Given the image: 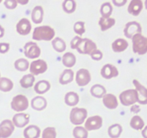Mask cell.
<instances>
[{"mask_svg": "<svg viewBox=\"0 0 147 138\" xmlns=\"http://www.w3.org/2000/svg\"><path fill=\"white\" fill-rule=\"evenodd\" d=\"M70 47L83 55H90L98 49L96 43L93 40L89 38H81L79 36H76L72 39Z\"/></svg>", "mask_w": 147, "mask_h": 138, "instance_id": "cell-1", "label": "cell"}, {"mask_svg": "<svg viewBox=\"0 0 147 138\" xmlns=\"http://www.w3.org/2000/svg\"><path fill=\"white\" fill-rule=\"evenodd\" d=\"M55 31L52 27L48 25H42L36 27L34 29L32 39L37 41H50L54 39Z\"/></svg>", "mask_w": 147, "mask_h": 138, "instance_id": "cell-2", "label": "cell"}, {"mask_svg": "<svg viewBox=\"0 0 147 138\" xmlns=\"http://www.w3.org/2000/svg\"><path fill=\"white\" fill-rule=\"evenodd\" d=\"M132 48L134 53L140 55L147 53V37L142 33L136 34L132 37Z\"/></svg>", "mask_w": 147, "mask_h": 138, "instance_id": "cell-3", "label": "cell"}, {"mask_svg": "<svg viewBox=\"0 0 147 138\" xmlns=\"http://www.w3.org/2000/svg\"><path fill=\"white\" fill-rule=\"evenodd\" d=\"M88 116V112L85 108L74 107L70 113V121L73 124L80 126L84 123Z\"/></svg>", "mask_w": 147, "mask_h": 138, "instance_id": "cell-4", "label": "cell"}, {"mask_svg": "<svg viewBox=\"0 0 147 138\" xmlns=\"http://www.w3.org/2000/svg\"><path fill=\"white\" fill-rule=\"evenodd\" d=\"M119 100L122 105L126 106L134 105L138 102V93L136 89L123 91L119 95Z\"/></svg>", "mask_w": 147, "mask_h": 138, "instance_id": "cell-5", "label": "cell"}, {"mask_svg": "<svg viewBox=\"0 0 147 138\" xmlns=\"http://www.w3.org/2000/svg\"><path fill=\"white\" fill-rule=\"evenodd\" d=\"M11 107L15 112H22L29 107L28 99L24 95L18 94L14 96L11 101Z\"/></svg>", "mask_w": 147, "mask_h": 138, "instance_id": "cell-6", "label": "cell"}, {"mask_svg": "<svg viewBox=\"0 0 147 138\" xmlns=\"http://www.w3.org/2000/svg\"><path fill=\"white\" fill-rule=\"evenodd\" d=\"M24 53L28 58L35 59L41 55V49L34 42H28L24 46Z\"/></svg>", "mask_w": 147, "mask_h": 138, "instance_id": "cell-7", "label": "cell"}, {"mask_svg": "<svg viewBox=\"0 0 147 138\" xmlns=\"http://www.w3.org/2000/svg\"><path fill=\"white\" fill-rule=\"evenodd\" d=\"M47 70V64L42 59H38L32 62L30 65V73L33 76L42 74Z\"/></svg>", "mask_w": 147, "mask_h": 138, "instance_id": "cell-8", "label": "cell"}, {"mask_svg": "<svg viewBox=\"0 0 147 138\" xmlns=\"http://www.w3.org/2000/svg\"><path fill=\"white\" fill-rule=\"evenodd\" d=\"M142 32V26H141L140 23H139L136 21L129 22L128 23H126V26L124 27V30H123L124 35L129 39H131L134 35Z\"/></svg>", "mask_w": 147, "mask_h": 138, "instance_id": "cell-9", "label": "cell"}, {"mask_svg": "<svg viewBox=\"0 0 147 138\" xmlns=\"http://www.w3.org/2000/svg\"><path fill=\"white\" fill-rule=\"evenodd\" d=\"M103 126V119L99 115H95L88 118L85 122V126L87 131L98 130Z\"/></svg>", "mask_w": 147, "mask_h": 138, "instance_id": "cell-10", "label": "cell"}, {"mask_svg": "<svg viewBox=\"0 0 147 138\" xmlns=\"http://www.w3.org/2000/svg\"><path fill=\"white\" fill-rule=\"evenodd\" d=\"M76 80L79 86H86L91 80V75L90 71L86 68H80L76 73Z\"/></svg>", "mask_w": 147, "mask_h": 138, "instance_id": "cell-11", "label": "cell"}, {"mask_svg": "<svg viewBox=\"0 0 147 138\" xmlns=\"http://www.w3.org/2000/svg\"><path fill=\"white\" fill-rule=\"evenodd\" d=\"M14 124L10 119H4L0 123V138H8L14 131Z\"/></svg>", "mask_w": 147, "mask_h": 138, "instance_id": "cell-12", "label": "cell"}, {"mask_svg": "<svg viewBox=\"0 0 147 138\" xmlns=\"http://www.w3.org/2000/svg\"><path fill=\"white\" fill-rule=\"evenodd\" d=\"M133 84L134 85L135 89L138 93V102L140 104H147V89L142 84L136 79L133 80Z\"/></svg>", "mask_w": 147, "mask_h": 138, "instance_id": "cell-13", "label": "cell"}, {"mask_svg": "<svg viewBox=\"0 0 147 138\" xmlns=\"http://www.w3.org/2000/svg\"><path fill=\"white\" fill-rule=\"evenodd\" d=\"M119 74V72L117 68L110 63L104 65L100 70V75L106 79H111L117 77Z\"/></svg>", "mask_w": 147, "mask_h": 138, "instance_id": "cell-14", "label": "cell"}, {"mask_svg": "<svg viewBox=\"0 0 147 138\" xmlns=\"http://www.w3.org/2000/svg\"><path fill=\"white\" fill-rule=\"evenodd\" d=\"M30 114L20 112V113H17L14 115L12 118V122L16 127L22 128L28 124L30 122Z\"/></svg>", "mask_w": 147, "mask_h": 138, "instance_id": "cell-15", "label": "cell"}, {"mask_svg": "<svg viewBox=\"0 0 147 138\" xmlns=\"http://www.w3.org/2000/svg\"><path fill=\"white\" fill-rule=\"evenodd\" d=\"M17 32L21 35H27L32 30V24L27 18H22L17 22L16 25Z\"/></svg>", "mask_w": 147, "mask_h": 138, "instance_id": "cell-16", "label": "cell"}, {"mask_svg": "<svg viewBox=\"0 0 147 138\" xmlns=\"http://www.w3.org/2000/svg\"><path fill=\"white\" fill-rule=\"evenodd\" d=\"M24 138H39L41 135V129L37 125L27 126L23 132Z\"/></svg>", "mask_w": 147, "mask_h": 138, "instance_id": "cell-17", "label": "cell"}, {"mask_svg": "<svg viewBox=\"0 0 147 138\" xmlns=\"http://www.w3.org/2000/svg\"><path fill=\"white\" fill-rule=\"evenodd\" d=\"M103 103L107 109H115L118 107L119 101L115 95L112 93H106L103 97Z\"/></svg>", "mask_w": 147, "mask_h": 138, "instance_id": "cell-18", "label": "cell"}, {"mask_svg": "<svg viewBox=\"0 0 147 138\" xmlns=\"http://www.w3.org/2000/svg\"><path fill=\"white\" fill-rule=\"evenodd\" d=\"M144 4L142 0H132L128 7V12L129 14L134 16H138L143 9Z\"/></svg>", "mask_w": 147, "mask_h": 138, "instance_id": "cell-19", "label": "cell"}, {"mask_svg": "<svg viewBox=\"0 0 147 138\" xmlns=\"http://www.w3.org/2000/svg\"><path fill=\"white\" fill-rule=\"evenodd\" d=\"M47 101L45 98L42 96H37L31 100V106L36 111H42L47 107Z\"/></svg>", "mask_w": 147, "mask_h": 138, "instance_id": "cell-20", "label": "cell"}, {"mask_svg": "<svg viewBox=\"0 0 147 138\" xmlns=\"http://www.w3.org/2000/svg\"><path fill=\"white\" fill-rule=\"evenodd\" d=\"M31 18L34 24H40L44 18V9L42 6H36L33 8L31 13Z\"/></svg>", "mask_w": 147, "mask_h": 138, "instance_id": "cell-21", "label": "cell"}, {"mask_svg": "<svg viewBox=\"0 0 147 138\" xmlns=\"http://www.w3.org/2000/svg\"><path fill=\"white\" fill-rule=\"evenodd\" d=\"M129 47V43L123 38H118L112 43V50L115 53H121Z\"/></svg>", "mask_w": 147, "mask_h": 138, "instance_id": "cell-22", "label": "cell"}, {"mask_svg": "<svg viewBox=\"0 0 147 138\" xmlns=\"http://www.w3.org/2000/svg\"><path fill=\"white\" fill-rule=\"evenodd\" d=\"M51 88V84L47 80H40L35 83L34 90L37 94H44L47 93Z\"/></svg>", "mask_w": 147, "mask_h": 138, "instance_id": "cell-23", "label": "cell"}, {"mask_svg": "<svg viewBox=\"0 0 147 138\" xmlns=\"http://www.w3.org/2000/svg\"><path fill=\"white\" fill-rule=\"evenodd\" d=\"M74 79V72L72 69H65L60 76L59 82L62 85H66L71 83Z\"/></svg>", "mask_w": 147, "mask_h": 138, "instance_id": "cell-24", "label": "cell"}, {"mask_svg": "<svg viewBox=\"0 0 147 138\" xmlns=\"http://www.w3.org/2000/svg\"><path fill=\"white\" fill-rule=\"evenodd\" d=\"M90 94L97 99H102L106 94V89L103 85L95 84L90 88Z\"/></svg>", "mask_w": 147, "mask_h": 138, "instance_id": "cell-25", "label": "cell"}, {"mask_svg": "<svg viewBox=\"0 0 147 138\" xmlns=\"http://www.w3.org/2000/svg\"><path fill=\"white\" fill-rule=\"evenodd\" d=\"M80 98L76 92L69 91L65 95V102L69 106H75L79 103Z\"/></svg>", "mask_w": 147, "mask_h": 138, "instance_id": "cell-26", "label": "cell"}, {"mask_svg": "<svg viewBox=\"0 0 147 138\" xmlns=\"http://www.w3.org/2000/svg\"><path fill=\"white\" fill-rule=\"evenodd\" d=\"M62 62L63 64L64 65L65 67L70 68L73 67L76 63V57L73 53L70 52H67L65 53L62 57Z\"/></svg>", "mask_w": 147, "mask_h": 138, "instance_id": "cell-27", "label": "cell"}, {"mask_svg": "<svg viewBox=\"0 0 147 138\" xmlns=\"http://www.w3.org/2000/svg\"><path fill=\"white\" fill-rule=\"evenodd\" d=\"M115 24H116V20L114 18H112V17H109V18L100 17L98 22L100 30L103 32H105L111 28L113 26L115 25Z\"/></svg>", "mask_w": 147, "mask_h": 138, "instance_id": "cell-28", "label": "cell"}, {"mask_svg": "<svg viewBox=\"0 0 147 138\" xmlns=\"http://www.w3.org/2000/svg\"><path fill=\"white\" fill-rule=\"evenodd\" d=\"M34 80H35L34 76L30 73V74L24 75L20 79V83L22 87L24 88V89H30L33 86Z\"/></svg>", "mask_w": 147, "mask_h": 138, "instance_id": "cell-29", "label": "cell"}, {"mask_svg": "<svg viewBox=\"0 0 147 138\" xmlns=\"http://www.w3.org/2000/svg\"><path fill=\"white\" fill-rule=\"evenodd\" d=\"M123 132L122 126L119 124H113L108 129V134L111 138H119Z\"/></svg>", "mask_w": 147, "mask_h": 138, "instance_id": "cell-30", "label": "cell"}, {"mask_svg": "<svg viewBox=\"0 0 147 138\" xmlns=\"http://www.w3.org/2000/svg\"><path fill=\"white\" fill-rule=\"evenodd\" d=\"M52 45L57 53H63L66 50V43L64 40L60 37H55L52 40Z\"/></svg>", "mask_w": 147, "mask_h": 138, "instance_id": "cell-31", "label": "cell"}, {"mask_svg": "<svg viewBox=\"0 0 147 138\" xmlns=\"http://www.w3.org/2000/svg\"><path fill=\"white\" fill-rule=\"evenodd\" d=\"M144 122L143 119L139 115H135L131 118L130 121V126L131 127L133 128L134 129L136 130H141L143 129L144 127Z\"/></svg>", "mask_w": 147, "mask_h": 138, "instance_id": "cell-32", "label": "cell"}, {"mask_svg": "<svg viewBox=\"0 0 147 138\" xmlns=\"http://www.w3.org/2000/svg\"><path fill=\"white\" fill-rule=\"evenodd\" d=\"M14 87V83L11 79L6 77L0 78V91L3 92H9Z\"/></svg>", "mask_w": 147, "mask_h": 138, "instance_id": "cell-33", "label": "cell"}, {"mask_svg": "<svg viewBox=\"0 0 147 138\" xmlns=\"http://www.w3.org/2000/svg\"><path fill=\"white\" fill-rule=\"evenodd\" d=\"M100 12L101 14V17L103 18H109L113 12V6L109 1L104 2L102 4L100 9Z\"/></svg>", "mask_w": 147, "mask_h": 138, "instance_id": "cell-34", "label": "cell"}, {"mask_svg": "<svg viewBox=\"0 0 147 138\" xmlns=\"http://www.w3.org/2000/svg\"><path fill=\"white\" fill-rule=\"evenodd\" d=\"M62 7L65 12L67 14H72L76 11L77 4L74 0H65L63 1Z\"/></svg>", "mask_w": 147, "mask_h": 138, "instance_id": "cell-35", "label": "cell"}, {"mask_svg": "<svg viewBox=\"0 0 147 138\" xmlns=\"http://www.w3.org/2000/svg\"><path fill=\"white\" fill-rule=\"evenodd\" d=\"M14 68L19 71L24 72L27 70L30 67V63L25 58H19L15 60L14 63Z\"/></svg>", "mask_w": 147, "mask_h": 138, "instance_id": "cell-36", "label": "cell"}, {"mask_svg": "<svg viewBox=\"0 0 147 138\" xmlns=\"http://www.w3.org/2000/svg\"><path fill=\"white\" fill-rule=\"evenodd\" d=\"M73 135L74 138H88V131L84 126H76L73 130Z\"/></svg>", "mask_w": 147, "mask_h": 138, "instance_id": "cell-37", "label": "cell"}, {"mask_svg": "<svg viewBox=\"0 0 147 138\" xmlns=\"http://www.w3.org/2000/svg\"><path fill=\"white\" fill-rule=\"evenodd\" d=\"M57 131L54 126H47L42 132V138H56Z\"/></svg>", "mask_w": 147, "mask_h": 138, "instance_id": "cell-38", "label": "cell"}, {"mask_svg": "<svg viewBox=\"0 0 147 138\" xmlns=\"http://www.w3.org/2000/svg\"><path fill=\"white\" fill-rule=\"evenodd\" d=\"M73 30L74 32L77 34L79 35H83L86 32V27H85V22L83 21L76 22L73 26Z\"/></svg>", "mask_w": 147, "mask_h": 138, "instance_id": "cell-39", "label": "cell"}, {"mask_svg": "<svg viewBox=\"0 0 147 138\" xmlns=\"http://www.w3.org/2000/svg\"><path fill=\"white\" fill-rule=\"evenodd\" d=\"M90 55L93 60H96V61L100 60L103 57V53H102L100 50H98V49H97V50H96L95 51H93Z\"/></svg>", "mask_w": 147, "mask_h": 138, "instance_id": "cell-40", "label": "cell"}, {"mask_svg": "<svg viewBox=\"0 0 147 138\" xmlns=\"http://www.w3.org/2000/svg\"><path fill=\"white\" fill-rule=\"evenodd\" d=\"M4 6L8 9H14L17 7V1L16 0H6L4 2Z\"/></svg>", "mask_w": 147, "mask_h": 138, "instance_id": "cell-41", "label": "cell"}, {"mask_svg": "<svg viewBox=\"0 0 147 138\" xmlns=\"http://www.w3.org/2000/svg\"><path fill=\"white\" fill-rule=\"evenodd\" d=\"M10 48V45L9 43H0V53H7L9 50Z\"/></svg>", "mask_w": 147, "mask_h": 138, "instance_id": "cell-42", "label": "cell"}, {"mask_svg": "<svg viewBox=\"0 0 147 138\" xmlns=\"http://www.w3.org/2000/svg\"><path fill=\"white\" fill-rule=\"evenodd\" d=\"M112 3L116 7H123L127 3V0H113Z\"/></svg>", "mask_w": 147, "mask_h": 138, "instance_id": "cell-43", "label": "cell"}, {"mask_svg": "<svg viewBox=\"0 0 147 138\" xmlns=\"http://www.w3.org/2000/svg\"><path fill=\"white\" fill-rule=\"evenodd\" d=\"M130 111L134 114H138L139 112H140V111H141L140 106H139V105H136V104L132 105L131 107Z\"/></svg>", "mask_w": 147, "mask_h": 138, "instance_id": "cell-44", "label": "cell"}, {"mask_svg": "<svg viewBox=\"0 0 147 138\" xmlns=\"http://www.w3.org/2000/svg\"><path fill=\"white\" fill-rule=\"evenodd\" d=\"M142 135L144 138H147V126L143 128L142 131Z\"/></svg>", "mask_w": 147, "mask_h": 138, "instance_id": "cell-45", "label": "cell"}, {"mask_svg": "<svg viewBox=\"0 0 147 138\" xmlns=\"http://www.w3.org/2000/svg\"><path fill=\"white\" fill-rule=\"evenodd\" d=\"M4 32H5V31H4V27L1 25H0V38L3 37V36L4 35Z\"/></svg>", "mask_w": 147, "mask_h": 138, "instance_id": "cell-46", "label": "cell"}, {"mask_svg": "<svg viewBox=\"0 0 147 138\" xmlns=\"http://www.w3.org/2000/svg\"><path fill=\"white\" fill-rule=\"evenodd\" d=\"M17 1V4H22V5H24V4H28V2H29V1L28 0H27V1Z\"/></svg>", "mask_w": 147, "mask_h": 138, "instance_id": "cell-47", "label": "cell"}, {"mask_svg": "<svg viewBox=\"0 0 147 138\" xmlns=\"http://www.w3.org/2000/svg\"><path fill=\"white\" fill-rule=\"evenodd\" d=\"M145 8H146V9H147V0H146V1H145Z\"/></svg>", "mask_w": 147, "mask_h": 138, "instance_id": "cell-48", "label": "cell"}, {"mask_svg": "<svg viewBox=\"0 0 147 138\" xmlns=\"http://www.w3.org/2000/svg\"><path fill=\"white\" fill-rule=\"evenodd\" d=\"M0 78H1V73H0Z\"/></svg>", "mask_w": 147, "mask_h": 138, "instance_id": "cell-49", "label": "cell"}]
</instances>
